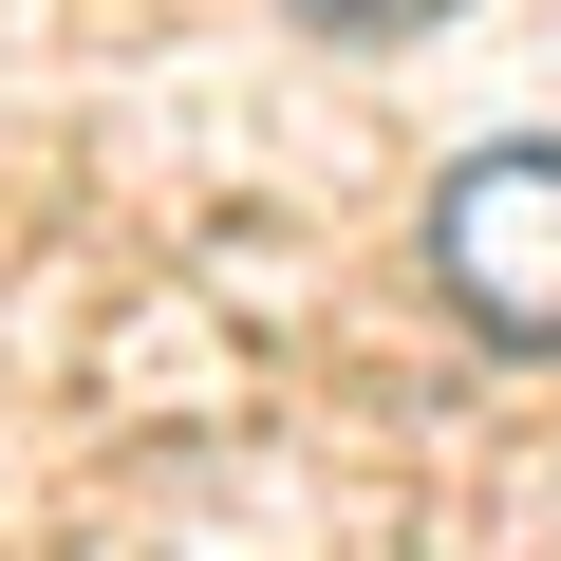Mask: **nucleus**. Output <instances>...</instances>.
Masks as SVG:
<instances>
[{
  "label": "nucleus",
  "instance_id": "nucleus-2",
  "mask_svg": "<svg viewBox=\"0 0 561 561\" xmlns=\"http://www.w3.org/2000/svg\"><path fill=\"white\" fill-rule=\"evenodd\" d=\"M280 20H319V38H412V20H449V0H280Z\"/></svg>",
  "mask_w": 561,
  "mask_h": 561
},
{
  "label": "nucleus",
  "instance_id": "nucleus-1",
  "mask_svg": "<svg viewBox=\"0 0 561 561\" xmlns=\"http://www.w3.org/2000/svg\"><path fill=\"white\" fill-rule=\"evenodd\" d=\"M431 300L486 356H561V131H505L431 187Z\"/></svg>",
  "mask_w": 561,
  "mask_h": 561
}]
</instances>
